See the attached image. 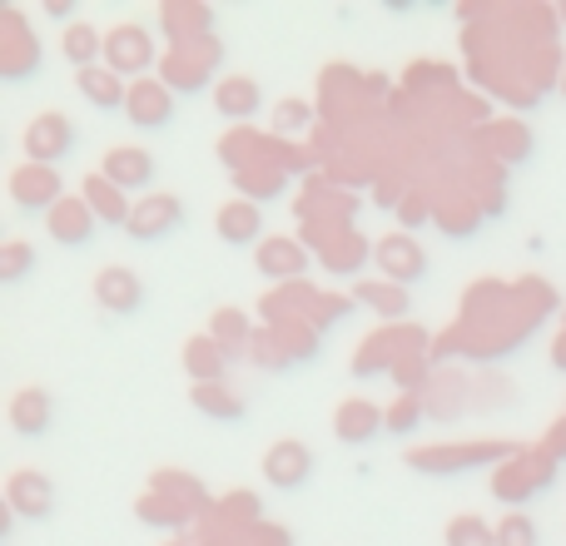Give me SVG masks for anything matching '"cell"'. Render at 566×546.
I'll use <instances>...</instances> for the list:
<instances>
[{
    "mask_svg": "<svg viewBox=\"0 0 566 546\" xmlns=\"http://www.w3.org/2000/svg\"><path fill=\"white\" fill-rule=\"evenodd\" d=\"M497 546H542V532L527 512H512L507 522L497 527Z\"/></svg>",
    "mask_w": 566,
    "mask_h": 546,
    "instance_id": "24",
    "label": "cell"
},
{
    "mask_svg": "<svg viewBox=\"0 0 566 546\" xmlns=\"http://www.w3.org/2000/svg\"><path fill=\"white\" fill-rule=\"evenodd\" d=\"M99 175L109 179L115 189H125V195H155V179H159V159L149 155V149L139 145H119L105 155V165H99Z\"/></svg>",
    "mask_w": 566,
    "mask_h": 546,
    "instance_id": "2",
    "label": "cell"
},
{
    "mask_svg": "<svg viewBox=\"0 0 566 546\" xmlns=\"http://www.w3.org/2000/svg\"><path fill=\"white\" fill-rule=\"evenodd\" d=\"M418 422H422V412H418V402H412V398H402L398 408L388 412V432H412Z\"/></svg>",
    "mask_w": 566,
    "mask_h": 546,
    "instance_id": "26",
    "label": "cell"
},
{
    "mask_svg": "<svg viewBox=\"0 0 566 546\" xmlns=\"http://www.w3.org/2000/svg\"><path fill=\"white\" fill-rule=\"evenodd\" d=\"M185 229V199L179 195H149L135 204V219H129L125 234L139 239V244H155V239H169Z\"/></svg>",
    "mask_w": 566,
    "mask_h": 546,
    "instance_id": "9",
    "label": "cell"
},
{
    "mask_svg": "<svg viewBox=\"0 0 566 546\" xmlns=\"http://www.w3.org/2000/svg\"><path fill=\"white\" fill-rule=\"evenodd\" d=\"M333 432H338L343 448H368L373 438L388 432V412L373 408V402H343L338 418H333Z\"/></svg>",
    "mask_w": 566,
    "mask_h": 546,
    "instance_id": "15",
    "label": "cell"
},
{
    "mask_svg": "<svg viewBox=\"0 0 566 546\" xmlns=\"http://www.w3.org/2000/svg\"><path fill=\"white\" fill-rule=\"evenodd\" d=\"M10 199H15V209L25 219H35V214H45L50 219V209L65 199V185H60V169H40V165H25V169H15V179H10Z\"/></svg>",
    "mask_w": 566,
    "mask_h": 546,
    "instance_id": "8",
    "label": "cell"
},
{
    "mask_svg": "<svg viewBox=\"0 0 566 546\" xmlns=\"http://www.w3.org/2000/svg\"><path fill=\"white\" fill-rule=\"evenodd\" d=\"M75 90H80V99H85L90 109H99V115H119V109L129 105V85H125V80H119L109 65L80 70V75H75Z\"/></svg>",
    "mask_w": 566,
    "mask_h": 546,
    "instance_id": "14",
    "label": "cell"
},
{
    "mask_svg": "<svg viewBox=\"0 0 566 546\" xmlns=\"http://www.w3.org/2000/svg\"><path fill=\"white\" fill-rule=\"evenodd\" d=\"M65 60L75 65V75L80 70L105 65V35H99L95 25H70L65 30Z\"/></svg>",
    "mask_w": 566,
    "mask_h": 546,
    "instance_id": "18",
    "label": "cell"
},
{
    "mask_svg": "<svg viewBox=\"0 0 566 546\" xmlns=\"http://www.w3.org/2000/svg\"><path fill=\"white\" fill-rule=\"evenodd\" d=\"M195 408L214 422H244L249 418L244 398H229L224 382H205V388H195Z\"/></svg>",
    "mask_w": 566,
    "mask_h": 546,
    "instance_id": "21",
    "label": "cell"
},
{
    "mask_svg": "<svg viewBox=\"0 0 566 546\" xmlns=\"http://www.w3.org/2000/svg\"><path fill=\"white\" fill-rule=\"evenodd\" d=\"M80 199H85L90 214H95L105 229H129V219H135V204H129V195L109 185L105 175H85V179H80Z\"/></svg>",
    "mask_w": 566,
    "mask_h": 546,
    "instance_id": "13",
    "label": "cell"
},
{
    "mask_svg": "<svg viewBox=\"0 0 566 546\" xmlns=\"http://www.w3.org/2000/svg\"><path fill=\"white\" fill-rule=\"evenodd\" d=\"M313 448L308 442H298V438H289V442H274V448L264 452V482L274 492H303L313 482Z\"/></svg>",
    "mask_w": 566,
    "mask_h": 546,
    "instance_id": "6",
    "label": "cell"
},
{
    "mask_svg": "<svg viewBox=\"0 0 566 546\" xmlns=\"http://www.w3.org/2000/svg\"><path fill=\"white\" fill-rule=\"evenodd\" d=\"M125 115H129V125H135L139 135H165V129L175 125V115H179L175 90L159 85V80H139V85H129Z\"/></svg>",
    "mask_w": 566,
    "mask_h": 546,
    "instance_id": "4",
    "label": "cell"
},
{
    "mask_svg": "<svg viewBox=\"0 0 566 546\" xmlns=\"http://www.w3.org/2000/svg\"><path fill=\"white\" fill-rule=\"evenodd\" d=\"M214 338L219 343H224V353H234V338L239 343H244L249 338V323H244V313H219V318H214Z\"/></svg>",
    "mask_w": 566,
    "mask_h": 546,
    "instance_id": "25",
    "label": "cell"
},
{
    "mask_svg": "<svg viewBox=\"0 0 566 546\" xmlns=\"http://www.w3.org/2000/svg\"><path fill=\"white\" fill-rule=\"evenodd\" d=\"M214 99H219V115L224 119H254L259 109H264V90H259V80H249V75H229Z\"/></svg>",
    "mask_w": 566,
    "mask_h": 546,
    "instance_id": "17",
    "label": "cell"
},
{
    "mask_svg": "<svg viewBox=\"0 0 566 546\" xmlns=\"http://www.w3.org/2000/svg\"><path fill=\"white\" fill-rule=\"evenodd\" d=\"M30 269H35V249H30L25 239L0 249V288H20V283L30 279Z\"/></svg>",
    "mask_w": 566,
    "mask_h": 546,
    "instance_id": "22",
    "label": "cell"
},
{
    "mask_svg": "<svg viewBox=\"0 0 566 546\" xmlns=\"http://www.w3.org/2000/svg\"><path fill=\"white\" fill-rule=\"evenodd\" d=\"M185 363H189V378H195V388H205V382H224V363H229V353L219 348V343H189V353H185Z\"/></svg>",
    "mask_w": 566,
    "mask_h": 546,
    "instance_id": "20",
    "label": "cell"
},
{
    "mask_svg": "<svg viewBox=\"0 0 566 546\" xmlns=\"http://www.w3.org/2000/svg\"><path fill=\"white\" fill-rule=\"evenodd\" d=\"M75 145H80V129L70 125V115H60V109L35 115L30 119V129H25V159L30 165H40V169L65 165V159L75 155Z\"/></svg>",
    "mask_w": 566,
    "mask_h": 546,
    "instance_id": "1",
    "label": "cell"
},
{
    "mask_svg": "<svg viewBox=\"0 0 566 546\" xmlns=\"http://www.w3.org/2000/svg\"><path fill=\"white\" fill-rule=\"evenodd\" d=\"M10 432L15 438H25V442H35V438H45L50 428H55V398H50L45 388H20L15 398H10Z\"/></svg>",
    "mask_w": 566,
    "mask_h": 546,
    "instance_id": "11",
    "label": "cell"
},
{
    "mask_svg": "<svg viewBox=\"0 0 566 546\" xmlns=\"http://www.w3.org/2000/svg\"><path fill=\"white\" fill-rule=\"evenodd\" d=\"M99 229H105V224L90 214V204L80 195H65L55 209H50V219H45V234L55 239L60 249H90Z\"/></svg>",
    "mask_w": 566,
    "mask_h": 546,
    "instance_id": "10",
    "label": "cell"
},
{
    "mask_svg": "<svg viewBox=\"0 0 566 546\" xmlns=\"http://www.w3.org/2000/svg\"><path fill=\"white\" fill-rule=\"evenodd\" d=\"M562 20H566V6H562Z\"/></svg>",
    "mask_w": 566,
    "mask_h": 546,
    "instance_id": "28",
    "label": "cell"
},
{
    "mask_svg": "<svg viewBox=\"0 0 566 546\" xmlns=\"http://www.w3.org/2000/svg\"><path fill=\"white\" fill-rule=\"evenodd\" d=\"M214 234L224 239L229 249H254L264 244V209L254 199H229L214 219Z\"/></svg>",
    "mask_w": 566,
    "mask_h": 546,
    "instance_id": "12",
    "label": "cell"
},
{
    "mask_svg": "<svg viewBox=\"0 0 566 546\" xmlns=\"http://www.w3.org/2000/svg\"><path fill=\"white\" fill-rule=\"evenodd\" d=\"M145 279H139L135 269L125 264H109L95 273V303L109 313V318H135L139 308H145Z\"/></svg>",
    "mask_w": 566,
    "mask_h": 546,
    "instance_id": "7",
    "label": "cell"
},
{
    "mask_svg": "<svg viewBox=\"0 0 566 546\" xmlns=\"http://www.w3.org/2000/svg\"><path fill=\"white\" fill-rule=\"evenodd\" d=\"M40 10H45V15L50 20H55V25H70V20H75V0H45V6H40Z\"/></svg>",
    "mask_w": 566,
    "mask_h": 546,
    "instance_id": "27",
    "label": "cell"
},
{
    "mask_svg": "<svg viewBox=\"0 0 566 546\" xmlns=\"http://www.w3.org/2000/svg\"><path fill=\"white\" fill-rule=\"evenodd\" d=\"M6 512L10 517H25V522H50L55 517V482L45 472H10L6 482Z\"/></svg>",
    "mask_w": 566,
    "mask_h": 546,
    "instance_id": "5",
    "label": "cell"
},
{
    "mask_svg": "<svg viewBox=\"0 0 566 546\" xmlns=\"http://www.w3.org/2000/svg\"><path fill=\"white\" fill-rule=\"evenodd\" d=\"M303 264H308V254H303L293 239H264V244H259V273H264V279L303 273Z\"/></svg>",
    "mask_w": 566,
    "mask_h": 546,
    "instance_id": "19",
    "label": "cell"
},
{
    "mask_svg": "<svg viewBox=\"0 0 566 546\" xmlns=\"http://www.w3.org/2000/svg\"><path fill=\"white\" fill-rule=\"evenodd\" d=\"M378 264L388 279H398V288H408V283H422L428 279V254H422L412 239H382V249H378Z\"/></svg>",
    "mask_w": 566,
    "mask_h": 546,
    "instance_id": "16",
    "label": "cell"
},
{
    "mask_svg": "<svg viewBox=\"0 0 566 546\" xmlns=\"http://www.w3.org/2000/svg\"><path fill=\"white\" fill-rule=\"evenodd\" d=\"M448 546H497V527H488L482 517L462 512V517L448 522Z\"/></svg>",
    "mask_w": 566,
    "mask_h": 546,
    "instance_id": "23",
    "label": "cell"
},
{
    "mask_svg": "<svg viewBox=\"0 0 566 546\" xmlns=\"http://www.w3.org/2000/svg\"><path fill=\"white\" fill-rule=\"evenodd\" d=\"M105 65L115 70L119 80L139 75L149 80V70H155V40H149L145 25H119L105 35Z\"/></svg>",
    "mask_w": 566,
    "mask_h": 546,
    "instance_id": "3",
    "label": "cell"
}]
</instances>
